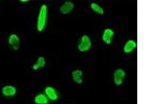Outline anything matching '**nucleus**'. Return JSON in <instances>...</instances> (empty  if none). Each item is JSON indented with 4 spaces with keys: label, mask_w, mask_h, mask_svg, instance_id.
<instances>
[{
    "label": "nucleus",
    "mask_w": 156,
    "mask_h": 104,
    "mask_svg": "<svg viewBox=\"0 0 156 104\" xmlns=\"http://www.w3.org/2000/svg\"><path fill=\"white\" fill-rule=\"evenodd\" d=\"M47 21V5H42L40 9V14L37 17V28L39 31H43L45 28Z\"/></svg>",
    "instance_id": "f257e3e1"
},
{
    "label": "nucleus",
    "mask_w": 156,
    "mask_h": 104,
    "mask_svg": "<svg viewBox=\"0 0 156 104\" xmlns=\"http://www.w3.org/2000/svg\"><path fill=\"white\" fill-rule=\"evenodd\" d=\"M90 47H92V42H90L89 35L83 34L81 37V39H80L79 43H78V50L81 52H85L87 50H90Z\"/></svg>",
    "instance_id": "f03ea898"
},
{
    "label": "nucleus",
    "mask_w": 156,
    "mask_h": 104,
    "mask_svg": "<svg viewBox=\"0 0 156 104\" xmlns=\"http://www.w3.org/2000/svg\"><path fill=\"white\" fill-rule=\"evenodd\" d=\"M125 78V71L123 69H117L114 73V82L115 84L121 85L123 83V79Z\"/></svg>",
    "instance_id": "7ed1b4c3"
},
{
    "label": "nucleus",
    "mask_w": 156,
    "mask_h": 104,
    "mask_svg": "<svg viewBox=\"0 0 156 104\" xmlns=\"http://www.w3.org/2000/svg\"><path fill=\"white\" fill-rule=\"evenodd\" d=\"M45 95L47 96V98L50 100H57L58 99V93L56 92V90L52 87H46L45 88Z\"/></svg>",
    "instance_id": "20e7f679"
},
{
    "label": "nucleus",
    "mask_w": 156,
    "mask_h": 104,
    "mask_svg": "<svg viewBox=\"0 0 156 104\" xmlns=\"http://www.w3.org/2000/svg\"><path fill=\"white\" fill-rule=\"evenodd\" d=\"M112 38H114V31H112L110 28H106L103 31V34H102V40L105 44L109 45L112 41Z\"/></svg>",
    "instance_id": "39448f33"
},
{
    "label": "nucleus",
    "mask_w": 156,
    "mask_h": 104,
    "mask_svg": "<svg viewBox=\"0 0 156 104\" xmlns=\"http://www.w3.org/2000/svg\"><path fill=\"white\" fill-rule=\"evenodd\" d=\"M17 93V88L12 85H5L2 88V94L5 97H14Z\"/></svg>",
    "instance_id": "423d86ee"
},
{
    "label": "nucleus",
    "mask_w": 156,
    "mask_h": 104,
    "mask_svg": "<svg viewBox=\"0 0 156 104\" xmlns=\"http://www.w3.org/2000/svg\"><path fill=\"white\" fill-rule=\"evenodd\" d=\"M73 9H74V3L71 1H66L60 6V13H62V15H68L72 12Z\"/></svg>",
    "instance_id": "0eeeda50"
},
{
    "label": "nucleus",
    "mask_w": 156,
    "mask_h": 104,
    "mask_svg": "<svg viewBox=\"0 0 156 104\" xmlns=\"http://www.w3.org/2000/svg\"><path fill=\"white\" fill-rule=\"evenodd\" d=\"M9 44L11 45V47L14 50H18L19 49V45H20V41L19 37L17 34H11L9 38Z\"/></svg>",
    "instance_id": "6e6552de"
},
{
    "label": "nucleus",
    "mask_w": 156,
    "mask_h": 104,
    "mask_svg": "<svg viewBox=\"0 0 156 104\" xmlns=\"http://www.w3.org/2000/svg\"><path fill=\"white\" fill-rule=\"evenodd\" d=\"M135 48H136V42L133 41V40H129L124 46V52L125 53H130V52H132Z\"/></svg>",
    "instance_id": "1a4fd4ad"
},
{
    "label": "nucleus",
    "mask_w": 156,
    "mask_h": 104,
    "mask_svg": "<svg viewBox=\"0 0 156 104\" xmlns=\"http://www.w3.org/2000/svg\"><path fill=\"white\" fill-rule=\"evenodd\" d=\"M72 78L78 84L82 83V71L81 70H74L72 72Z\"/></svg>",
    "instance_id": "9d476101"
},
{
    "label": "nucleus",
    "mask_w": 156,
    "mask_h": 104,
    "mask_svg": "<svg viewBox=\"0 0 156 104\" xmlns=\"http://www.w3.org/2000/svg\"><path fill=\"white\" fill-rule=\"evenodd\" d=\"M48 102H49V99L44 94H39L34 98V103L36 104H48Z\"/></svg>",
    "instance_id": "9b49d317"
},
{
    "label": "nucleus",
    "mask_w": 156,
    "mask_h": 104,
    "mask_svg": "<svg viewBox=\"0 0 156 104\" xmlns=\"http://www.w3.org/2000/svg\"><path fill=\"white\" fill-rule=\"evenodd\" d=\"M45 65H46V59H45L43 56H40L39 58H37L36 64L32 66V69H34V70H39V69H41V68L45 67Z\"/></svg>",
    "instance_id": "f8f14e48"
},
{
    "label": "nucleus",
    "mask_w": 156,
    "mask_h": 104,
    "mask_svg": "<svg viewBox=\"0 0 156 104\" xmlns=\"http://www.w3.org/2000/svg\"><path fill=\"white\" fill-rule=\"evenodd\" d=\"M90 9H92L95 13H97V14H99V15L104 14V11H103L102 7L100 6L99 4L95 3V2H92V3H90Z\"/></svg>",
    "instance_id": "ddd939ff"
},
{
    "label": "nucleus",
    "mask_w": 156,
    "mask_h": 104,
    "mask_svg": "<svg viewBox=\"0 0 156 104\" xmlns=\"http://www.w3.org/2000/svg\"><path fill=\"white\" fill-rule=\"evenodd\" d=\"M21 2H23V3H25V2H28V0H21Z\"/></svg>",
    "instance_id": "4468645a"
}]
</instances>
